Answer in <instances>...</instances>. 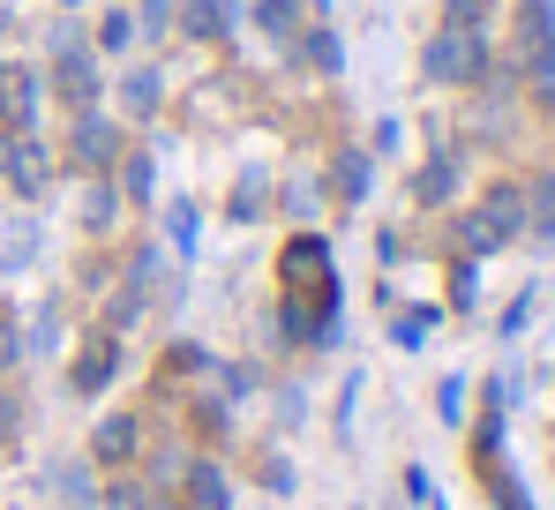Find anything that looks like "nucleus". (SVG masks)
Masks as SVG:
<instances>
[{"instance_id":"1","label":"nucleus","mask_w":555,"mask_h":510,"mask_svg":"<svg viewBox=\"0 0 555 510\" xmlns=\"http://www.w3.org/2000/svg\"><path fill=\"white\" fill-rule=\"evenodd\" d=\"M53 84H61V98H68L76 113H91V105H98V61H91V46H83L76 23L53 38Z\"/></svg>"},{"instance_id":"2","label":"nucleus","mask_w":555,"mask_h":510,"mask_svg":"<svg viewBox=\"0 0 555 510\" xmlns=\"http://www.w3.org/2000/svg\"><path fill=\"white\" fill-rule=\"evenodd\" d=\"M113 375H120V339H113V331L83 339L76 368H68V391H76V398H105V391H113Z\"/></svg>"},{"instance_id":"3","label":"nucleus","mask_w":555,"mask_h":510,"mask_svg":"<svg viewBox=\"0 0 555 510\" xmlns=\"http://www.w3.org/2000/svg\"><path fill=\"white\" fill-rule=\"evenodd\" d=\"M480 61H488V46L473 38V30H443V38H428V76L436 84H465V76H480Z\"/></svg>"},{"instance_id":"4","label":"nucleus","mask_w":555,"mask_h":510,"mask_svg":"<svg viewBox=\"0 0 555 510\" xmlns=\"http://www.w3.org/2000/svg\"><path fill=\"white\" fill-rule=\"evenodd\" d=\"M68 158H76V173H98V166H113L120 158V128L105 120V113H76V128H68Z\"/></svg>"},{"instance_id":"5","label":"nucleus","mask_w":555,"mask_h":510,"mask_svg":"<svg viewBox=\"0 0 555 510\" xmlns=\"http://www.w3.org/2000/svg\"><path fill=\"white\" fill-rule=\"evenodd\" d=\"M91 466H135L143 458V421L135 413H105V421L91 428V450H83Z\"/></svg>"},{"instance_id":"6","label":"nucleus","mask_w":555,"mask_h":510,"mask_svg":"<svg viewBox=\"0 0 555 510\" xmlns=\"http://www.w3.org/2000/svg\"><path fill=\"white\" fill-rule=\"evenodd\" d=\"M151 278H158V248H143V255H135L128 285H120V293L105 301V331H113V339H120V331H128V323L143 316V301H151Z\"/></svg>"},{"instance_id":"7","label":"nucleus","mask_w":555,"mask_h":510,"mask_svg":"<svg viewBox=\"0 0 555 510\" xmlns=\"http://www.w3.org/2000/svg\"><path fill=\"white\" fill-rule=\"evenodd\" d=\"M0 113H8V136H30L38 128V76L30 68H8L0 76Z\"/></svg>"},{"instance_id":"8","label":"nucleus","mask_w":555,"mask_h":510,"mask_svg":"<svg viewBox=\"0 0 555 510\" xmlns=\"http://www.w3.org/2000/svg\"><path fill=\"white\" fill-rule=\"evenodd\" d=\"M188 503L195 510H233V481H225V466H218V458H203V450H195V458H188Z\"/></svg>"},{"instance_id":"9","label":"nucleus","mask_w":555,"mask_h":510,"mask_svg":"<svg viewBox=\"0 0 555 510\" xmlns=\"http://www.w3.org/2000/svg\"><path fill=\"white\" fill-rule=\"evenodd\" d=\"M8 180H15V195H46V143H38V136H15V143H8Z\"/></svg>"},{"instance_id":"10","label":"nucleus","mask_w":555,"mask_h":510,"mask_svg":"<svg viewBox=\"0 0 555 510\" xmlns=\"http://www.w3.org/2000/svg\"><path fill=\"white\" fill-rule=\"evenodd\" d=\"M91 458H61V466H53V488H61V503H76V510H91L98 503V488H91Z\"/></svg>"},{"instance_id":"11","label":"nucleus","mask_w":555,"mask_h":510,"mask_svg":"<svg viewBox=\"0 0 555 510\" xmlns=\"http://www.w3.org/2000/svg\"><path fill=\"white\" fill-rule=\"evenodd\" d=\"M158 98H166L158 68H128V76H120V105H128L135 120H151V113H158Z\"/></svg>"},{"instance_id":"12","label":"nucleus","mask_w":555,"mask_h":510,"mask_svg":"<svg viewBox=\"0 0 555 510\" xmlns=\"http://www.w3.org/2000/svg\"><path fill=\"white\" fill-rule=\"evenodd\" d=\"M285 278H293V285H300V278H315V285H323V278H331V248H323L315 233H300V241L285 248Z\"/></svg>"},{"instance_id":"13","label":"nucleus","mask_w":555,"mask_h":510,"mask_svg":"<svg viewBox=\"0 0 555 510\" xmlns=\"http://www.w3.org/2000/svg\"><path fill=\"white\" fill-rule=\"evenodd\" d=\"M98 503H105V510H166V503H158V488H151V481H135V473L105 481V488H98Z\"/></svg>"},{"instance_id":"14","label":"nucleus","mask_w":555,"mask_h":510,"mask_svg":"<svg viewBox=\"0 0 555 510\" xmlns=\"http://www.w3.org/2000/svg\"><path fill=\"white\" fill-rule=\"evenodd\" d=\"M181 30L188 38H225V30H233V0H188Z\"/></svg>"},{"instance_id":"15","label":"nucleus","mask_w":555,"mask_h":510,"mask_svg":"<svg viewBox=\"0 0 555 510\" xmlns=\"http://www.w3.org/2000/svg\"><path fill=\"white\" fill-rule=\"evenodd\" d=\"M120 195H128V203H151V195H158V166H151V151H128V158H120Z\"/></svg>"},{"instance_id":"16","label":"nucleus","mask_w":555,"mask_h":510,"mask_svg":"<svg viewBox=\"0 0 555 510\" xmlns=\"http://www.w3.org/2000/svg\"><path fill=\"white\" fill-rule=\"evenodd\" d=\"M369 180H375V166L361 158V151H346V158L331 166V188H338V203H361V195H369Z\"/></svg>"},{"instance_id":"17","label":"nucleus","mask_w":555,"mask_h":510,"mask_svg":"<svg viewBox=\"0 0 555 510\" xmlns=\"http://www.w3.org/2000/svg\"><path fill=\"white\" fill-rule=\"evenodd\" d=\"M300 61H308L315 76H338V68H346V46H338L331 30H308V46H300Z\"/></svg>"},{"instance_id":"18","label":"nucleus","mask_w":555,"mask_h":510,"mask_svg":"<svg viewBox=\"0 0 555 510\" xmlns=\"http://www.w3.org/2000/svg\"><path fill=\"white\" fill-rule=\"evenodd\" d=\"M166 241L181 255H195V241H203V211H195V203H173V211H166Z\"/></svg>"},{"instance_id":"19","label":"nucleus","mask_w":555,"mask_h":510,"mask_svg":"<svg viewBox=\"0 0 555 510\" xmlns=\"http://www.w3.org/2000/svg\"><path fill=\"white\" fill-rule=\"evenodd\" d=\"M188 458H195L188 443H166V450L151 458V488H181V481H188Z\"/></svg>"},{"instance_id":"20","label":"nucleus","mask_w":555,"mask_h":510,"mask_svg":"<svg viewBox=\"0 0 555 510\" xmlns=\"http://www.w3.org/2000/svg\"><path fill=\"white\" fill-rule=\"evenodd\" d=\"M113 211H120V188L91 180V188H83V226H91V233H105V226H113Z\"/></svg>"},{"instance_id":"21","label":"nucleus","mask_w":555,"mask_h":510,"mask_svg":"<svg viewBox=\"0 0 555 510\" xmlns=\"http://www.w3.org/2000/svg\"><path fill=\"white\" fill-rule=\"evenodd\" d=\"M256 481H263L271 496H293V458H278V450H263V458H256Z\"/></svg>"},{"instance_id":"22","label":"nucleus","mask_w":555,"mask_h":510,"mask_svg":"<svg viewBox=\"0 0 555 510\" xmlns=\"http://www.w3.org/2000/svg\"><path fill=\"white\" fill-rule=\"evenodd\" d=\"M98 46H105V53H128V46H135V15H128V8H113V15H105V30H98Z\"/></svg>"},{"instance_id":"23","label":"nucleus","mask_w":555,"mask_h":510,"mask_svg":"<svg viewBox=\"0 0 555 510\" xmlns=\"http://www.w3.org/2000/svg\"><path fill=\"white\" fill-rule=\"evenodd\" d=\"M451 180H459V166H451V158L421 166V203H443V195H451Z\"/></svg>"},{"instance_id":"24","label":"nucleus","mask_w":555,"mask_h":510,"mask_svg":"<svg viewBox=\"0 0 555 510\" xmlns=\"http://www.w3.org/2000/svg\"><path fill=\"white\" fill-rule=\"evenodd\" d=\"M256 23H263L271 38H285V30L300 23V0H263V8H256Z\"/></svg>"},{"instance_id":"25","label":"nucleus","mask_w":555,"mask_h":510,"mask_svg":"<svg viewBox=\"0 0 555 510\" xmlns=\"http://www.w3.org/2000/svg\"><path fill=\"white\" fill-rule=\"evenodd\" d=\"M233 218L248 226V218H263V173H248L241 188H233Z\"/></svg>"},{"instance_id":"26","label":"nucleus","mask_w":555,"mask_h":510,"mask_svg":"<svg viewBox=\"0 0 555 510\" xmlns=\"http://www.w3.org/2000/svg\"><path fill=\"white\" fill-rule=\"evenodd\" d=\"M428 331H436V308H413V316H398V323H390V339H398V345H421Z\"/></svg>"},{"instance_id":"27","label":"nucleus","mask_w":555,"mask_h":510,"mask_svg":"<svg viewBox=\"0 0 555 510\" xmlns=\"http://www.w3.org/2000/svg\"><path fill=\"white\" fill-rule=\"evenodd\" d=\"M195 421L210 428V435H225L233 428V398H195Z\"/></svg>"},{"instance_id":"28","label":"nucleus","mask_w":555,"mask_h":510,"mask_svg":"<svg viewBox=\"0 0 555 510\" xmlns=\"http://www.w3.org/2000/svg\"><path fill=\"white\" fill-rule=\"evenodd\" d=\"M405 496H413L421 510H443V496H436V481H428L421 466H405Z\"/></svg>"},{"instance_id":"29","label":"nucleus","mask_w":555,"mask_h":510,"mask_svg":"<svg viewBox=\"0 0 555 510\" xmlns=\"http://www.w3.org/2000/svg\"><path fill=\"white\" fill-rule=\"evenodd\" d=\"M436 413H443V421H459V413H465V375H443V391H436Z\"/></svg>"},{"instance_id":"30","label":"nucleus","mask_w":555,"mask_h":510,"mask_svg":"<svg viewBox=\"0 0 555 510\" xmlns=\"http://www.w3.org/2000/svg\"><path fill=\"white\" fill-rule=\"evenodd\" d=\"M210 368H218V360H210ZM218 375H225V398H256V383H263L256 368H218Z\"/></svg>"},{"instance_id":"31","label":"nucleus","mask_w":555,"mask_h":510,"mask_svg":"<svg viewBox=\"0 0 555 510\" xmlns=\"http://www.w3.org/2000/svg\"><path fill=\"white\" fill-rule=\"evenodd\" d=\"M30 248H38V233H30V226H23V233H15V241H8V248H0V270H23V263H30Z\"/></svg>"},{"instance_id":"32","label":"nucleus","mask_w":555,"mask_h":510,"mask_svg":"<svg viewBox=\"0 0 555 510\" xmlns=\"http://www.w3.org/2000/svg\"><path fill=\"white\" fill-rule=\"evenodd\" d=\"M353 406H361V375H346V391H338V435H353Z\"/></svg>"},{"instance_id":"33","label":"nucleus","mask_w":555,"mask_h":510,"mask_svg":"<svg viewBox=\"0 0 555 510\" xmlns=\"http://www.w3.org/2000/svg\"><path fill=\"white\" fill-rule=\"evenodd\" d=\"M533 84H541V98H555V38L541 46V61H533Z\"/></svg>"},{"instance_id":"34","label":"nucleus","mask_w":555,"mask_h":510,"mask_svg":"<svg viewBox=\"0 0 555 510\" xmlns=\"http://www.w3.org/2000/svg\"><path fill=\"white\" fill-rule=\"evenodd\" d=\"M15 360H23V331H15V323H0V375H8Z\"/></svg>"},{"instance_id":"35","label":"nucleus","mask_w":555,"mask_h":510,"mask_svg":"<svg viewBox=\"0 0 555 510\" xmlns=\"http://www.w3.org/2000/svg\"><path fill=\"white\" fill-rule=\"evenodd\" d=\"M533 218H541V233H555V180L541 188V203H533Z\"/></svg>"},{"instance_id":"36","label":"nucleus","mask_w":555,"mask_h":510,"mask_svg":"<svg viewBox=\"0 0 555 510\" xmlns=\"http://www.w3.org/2000/svg\"><path fill=\"white\" fill-rule=\"evenodd\" d=\"M15 421H23V413H15V398H0V443H15Z\"/></svg>"},{"instance_id":"37","label":"nucleus","mask_w":555,"mask_h":510,"mask_svg":"<svg viewBox=\"0 0 555 510\" xmlns=\"http://www.w3.org/2000/svg\"><path fill=\"white\" fill-rule=\"evenodd\" d=\"M61 8H83V0H61Z\"/></svg>"},{"instance_id":"38","label":"nucleus","mask_w":555,"mask_h":510,"mask_svg":"<svg viewBox=\"0 0 555 510\" xmlns=\"http://www.w3.org/2000/svg\"><path fill=\"white\" fill-rule=\"evenodd\" d=\"M0 23H8V0H0Z\"/></svg>"}]
</instances>
